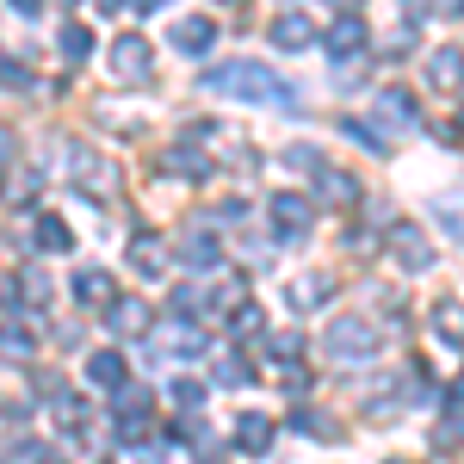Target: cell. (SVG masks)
<instances>
[{"label": "cell", "instance_id": "1", "mask_svg": "<svg viewBox=\"0 0 464 464\" xmlns=\"http://www.w3.org/2000/svg\"><path fill=\"white\" fill-rule=\"evenodd\" d=\"M205 87H211V93H236V100H248V106H297V93H291L266 63H223V69L205 74Z\"/></svg>", "mask_w": 464, "mask_h": 464}, {"label": "cell", "instance_id": "2", "mask_svg": "<svg viewBox=\"0 0 464 464\" xmlns=\"http://www.w3.org/2000/svg\"><path fill=\"white\" fill-rule=\"evenodd\" d=\"M328 353L347 359V365L372 359V353H378V322H365V316H334V322H328Z\"/></svg>", "mask_w": 464, "mask_h": 464}, {"label": "cell", "instance_id": "3", "mask_svg": "<svg viewBox=\"0 0 464 464\" xmlns=\"http://www.w3.org/2000/svg\"><path fill=\"white\" fill-rule=\"evenodd\" d=\"M111 74L118 81H143L149 74V37H137V32L111 37Z\"/></svg>", "mask_w": 464, "mask_h": 464}, {"label": "cell", "instance_id": "4", "mask_svg": "<svg viewBox=\"0 0 464 464\" xmlns=\"http://www.w3.org/2000/svg\"><path fill=\"white\" fill-rule=\"evenodd\" d=\"M391 254L409 266V273H428L433 266V248H428V236H421L415 223H391Z\"/></svg>", "mask_w": 464, "mask_h": 464}, {"label": "cell", "instance_id": "5", "mask_svg": "<svg viewBox=\"0 0 464 464\" xmlns=\"http://www.w3.org/2000/svg\"><path fill=\"white\" fill-rule=\"evenodd\" d=\"M155 428V402H149V391H124L118 396V433L124 440H137V433Z\"/></svg>", "mask_w": 464, "mask_h": 464}, {"label": "cell", "instance_id": "6", "mask_svg": "<svg viewBox=\"0 0 464 464\" xmlns=\"http://www.w3.org/2000/svg\"><path fill=\"white\" fill-rule=\"evenodd\" d=\"M74 297H81L87 310H111L118 285H111V273H106V266H81V273H74Z\"/></svg>", "mask_w": 464, "mask_h": 464}, {"label": "cell", "instance_id": "7", "mask_svg": "<svg viewBox=\"0 0 464 464\" xmlns=\"http://www.w3.org/2000/svg\"><path fill=\"white\" fill-rule=\"evenodd\" d=\"M273 44H279V50H310V44H316V19H310V13H279V19H273Z\"/></svg>", "mask_w": 464, "mask_h": 464}, {"label": "cell", "instance_id": "8", "mask_svg": "<svg viewBox=\"0 0 464 464\" xmlns=\"http://www.w3.org/2000/svg\"><path fill=\"white\" fill-rule=\"evenodd\" d=\"M316 192L328 198V205H334V211H353V198H359V179H353V174H341V168H328V161H322V168H316Z\"/></svg>", "mask_w": 464, "mask_h": 464}, {"label": "cell", "instance_id": "9", "mask_svg": "<svg viewBox=\"0 0 464 464\" xmlns=\"http://www.w3.org/2000/svg\"><path fill=\"white\" fill-rule=\"evenodd\" d=\"M106 322L118 328V334H149V322H155V310H149L143 297H111Z\"/></svg>", "mask_w": 464, "mask_h": 464}, {"label": "cell", "instance_id": "10", "mask_svg": "<svg viewBox=\"0 0 464 464\" xmlns=\"http://www.w3.org/2000/svg\"><path fill=\"white\" fill-rule=\"evenodd\" d=\"M328 50H334V63H341V56H359V50H365V19H359V13H341V19L328 25Z\"/></svg>", "mask_w": 464, "mask_h": 464}, {"label": "cell", "instance_id": "11", "mask_svg": "<svg viewBox=\"0 0 464 464\" xmlns=\"http://www.w3.org/2000/svg\"><path fill=\"white\" fill-rule=\"evenodd\" d=\"M273 223H279V236H310V198L279 192V198H273Z\"/></svg>", "mask_w": 464, "mask_h": 464}, {"label": "cell", "instance_id": "12", "mask_svg": "<svg viewBox=\"0 0 464 464\" xmlns=\"http://www.w3.org/2000/svg\"><path fill=\"white\" fill-rule=\"evenodd\" d=\"M291 310H322L328 297H334V279L328 273H304V279H291Z\"/></svg>", "mask_w": 464, "mask_h": 464}, {"label": "cell", "instance_id": "13", "mask_svg": "<svg viewBox=\"0 0 464 464\" xmlns=\"http://www.w3.org/2000/svg\"><path fill=\"white\" fill-rule=\"evenodd\" d=\"M179 260H186V266H198V273H211L217 260H223V248H217L211 229H198V236L186 229V242H179Z\"/></svg>", "mask_w": 464, "mask_h": 464}, {"label": "cell", "instance_id": "14", "mask_svg": "<svg viewBox=\"0 0 464 464\" xmlns=\"http://www.w3.org/2000/svg\"><path fill=\"white\" fill-rule=\"evenodd\" d=\"M87 378H93L100 391H124L130 365H124V353H93V359H87Z\"/></svg>", "mask_w": 464, "mask_h": 464}, {"label": "cell", "instance_id": "15", "mask_svg": "<svg viewBox=\"0 0 464 464\" xmlns=\"http://www.w3.org/2000/svg\"><path fill=\"white\" fill-rule=\"evenodd\" d=\"M378 118H384L391 130H409V124H415V93H402V87H391V93L378 100ZM391 130H384V137H391Z\"/></svg>", "mask_w": 464, "mask_h": 464}, {"label": "cell", "instance_id": "16", "mask_svg": "<svg viewBox=\"0 0 464 464\" xmlns=\"http://www.w3.org/2000/svg\"><path fill=\"white\" fill-rule=\"evenodd\" d=\"M236 446L260 459V452L273 446V421H266V415H242V421H236Z\"/></svg>", "mask_w": 464, "mask_h": 464}, {"label": "cell", "instance_id": "17", "mask_svg": "<svg viewBox=\"0 0 464 464\" xmlns=\"http://www.w3.org/2000/svg\"><path fill=\"white\" fill-rule=\"evenodd\" d=\"M211 44H217L211 19H179L174 25V50H192V56H198V50H211Z\"/></svg>", "mask_w": 464, "mask_h": 464}, {"label": "cell", "instance_id": "18", "mask_svg": "<svg viewBox=\"0 0 464 464\" xmlns=\"http://www.w3.org/2000/svg\"><path fill=\"white\" fill-rule=\"evenodd\" d=\"M50 409H56V428H63V433H81V428H87V396L56 391V402H50Z\"/></svg>", "mask_w": 464, "mask_h": 464}, {"label": "cell", "instance_id": "19", "mask_svg": "<svg viewBox=\"0 0 464 464\" xmlns=\"http://www.w3.org/2000/svg\"><path fill=\"white\" fill-rule=\"evenodd\" d=\"M130 266H137L143 279H155V273L168 266V254H161V242H155V236H137V242H130Z\"/></svg>", "mask_w": 464, "mask_h": 464}, {"label": "cell", "instance_id": "20", "mask_svg": "<svg viewBox=\"0 0 464 464\" xmlns=\"http://www.w3.org/2000/svg\"><path fill=\"white\" fill-rule=\"evenodd\" d=\"M56 44H63V56H69V63H87V56H93V32H87L81 19H69V25L56 32Z\"/></svg>", "mask_w": 464, "mask_h": 464}, {"label": "cell", "instance_id": "21", "mask_svg": "<svg viewBox=\"0 0 464 464\" xmlns=\"http://www.w3.org/2000/svg\"><path fill=\"white\" fill-rule=\"evenodd\" d=\"M37 248H50V254H69L74 248V236H69V223H63V217H37Z\"/></svg>", "mask_w": 464, "mask_h": 464}, {"label": "cell", "instance_id": "22", "mask_svg": "<svg viewBox=\"0 0 464 464\" xmlns=\"http://www.w3.org/2000/svg\"><path fill=\"white\" fill-rule=\"evenodd\" d=\"M428 81H433V87H446V93L459 87V50H452V44H446V50H433V56H428Z\"/></svg>", "mask_w": 464, "mask_h": 464}, {"label": "cell", "instance_id": "23", "mask_svg": "<svg viewBox=\"0 0 464 464\" xmlns=\"http://www.w3.org/2000/svg\"><path fill=\"white\" fill-rule=\"evenodd\" d=\"M168 174L205 179V174H211V161H205V155H198V149H174V155H168Z\"/></svg>", "mask_w": 464, "mask_h": 464}, {"label": "cell", "instance_id": "24", "mask_svg": "<svg viewBox=\"0 0 464 464\" xmlns=\"http://www.w3.org/2000/svg\"><path fill=\"white\" fill-rule=\"evenodd\" d=\"M161 347H168V353H205V334H198V328H186V322H174Z\"/></svg>", "mask_w": 464, "mask_h": 464}, {"label": "cell", "instance_id": "25", "mask_svg": "<svg viewBox=\"0 0 464 464\" xmlns=\"http://www.w3.org/2000/svg\"><path fill=\"white\" fill-rule=\"evenodd\" d=\"M174 402L186 409V415H198V409H205V384H198V378H179V384H174Z\"/></svg>", "mask_w": 464, "mask_h": 464}, {"label": "cell", "instance_id": "26", "mask_svg": "<svg viewBox=\"0 0 464 464\" xmlns=\"http://www.w3.org/2000/svg\"><path fill=\"white\" fill-rule=\"evenodd\" d=\"M217 384H254L248 359H217Z\"/></svg>", "mask_w": 464, "mask_h": 464}, {"label": "cell", "instance_id": "27", "mask_svg": "<svg viewBox=\"0 0 464 464\" xmlns=\"http://www.w3.org/2000/svg\"><path fill=\"white\" fill-rule=\"evenodd\" d=\"M229 334H236V341H254V334H260V310H254V304H242V310L229 316Z\"/></svg>", "mask_w": 464, "mask_h": 464}, {"label": "cell", "instance_id": "28", "mask_svg": "<svg viewBox=\"0 0 464 464\" xmlns=\"http://www.w3.org/2000/svg\"><path fill=\"white\" fill-rule=\"evenodd\" d=\"M433 328H440V341H446V347H459V304H452V297L440 304V316H433Z\"/></svg>", "mask_w": 464, "mask_h": 464}, {"label": "cell", "instance_id": "29", "mask_svg": "<svg viewBox=\"0 0 464 464\" xmlns=\"http://www.w3.org/2000/svg\"><path fill=\"white\" fill-rule=\"evenodd\" d=\"M0 353L6 359H32V334H25V328H0Z\"/></svg>", "mask_w": 464, "mask_h": 464}, {"label": "cell", "instance_id": "30", "mask_svg": "<svg viewBox=\"0 0 464 464\" xmlns=\"http://www.w3.org/2000/svg\"><path fill=\"white\" fill-rule=\"evenodd\" d=\"M74 179L81 186H111V161H74Z\"/></svg>", "mask_w": 464, "mask_h": 464}, {"label": "cell", "instance_id": "31", "mask_svg": "<svg viewBox=\"0 0 464 464\" xmlns=\"http://www.w3.org/2000/svg\"><path fill=\"white\" fill-rule=\"evenodd\" d=\"M285 168H297V174H316L322 168V155L310 143H297V149H285Z\"/></svg>", "mask_w": 464, "mask_h": 464}, {"label": "cell", "instance_id": "32", "mask_svg": "<svg viewBox=\"0 0 464 464\" xmlns=\"http://www.w3.org/2000/svg\"><path fill=\"white\" fill-rule=\"evenodd\" d=\"M297 353H304L297 334H273V359H279V365H297Z\"/></svg>", "mask_w": 464, "mask_h": 464}, {"label": "cell", "instance_id": "33", "mask_svg": "<svg viewBox=\"0 0 464 464\" xmlns=\"http://www.w3.org/2000/svg\"><path fill=\"white\" fill-rule=\"evenodd\" d=\"M25 297H32L25 310H44V304H50V279H44V273H25Z\"/></svg>", "mask_w": 464, "mask_h": 464}, {"label": "cell", "instance_id": "34", "mask_svg": "<svg viewBox=\"0 0 464 464\" xmlns=\"http://www.w3.org/2000/svg\"><path fill=\"white\" fill-rule=\"evenodd\" d=\"M297 428H304V433H334V421L316 415V409H297Z\"/></svg>", "mask_w": 464, "mask_h": 464}, {"label": "cell", "instance_id": "35", "mask_svg": "<svg viewBox=\"0 0 464 464\" xmlns=\"http://www.w3.org/2000/svg\"><path fill=\"white\" fill-rule=\"evenodd\" d=\"M0 81H6V87H32V69H25V63H0Z\"/></svg>", "mask_w": 464, "mask_h": 464}, {"label": "cell", "instance_id": "36", "mask_svg": "<svg viewBox=\"0 0 464 464\" xmlns=\"http://www.w3.org/2000/svg\"><path fill=\"white\" fill-rule=\"evenodd\" d=\"M13 161V130H0V168Z\"/></svg>", "mask_w": 464, "mask_h": 464}, {"label": "cell", "instance_id": "37", "mask_svg": "<svg viewBox=\"0 0 464 464\" xmlns=\"http://www.w3.org/2000/svg\"><path fill=\"white\" fill-rule=\"evenodd\" d=\"M391 464H402V459H391Z\"/></svg>", "mask_w": 464, "mask_h": 464}]
</instances>
